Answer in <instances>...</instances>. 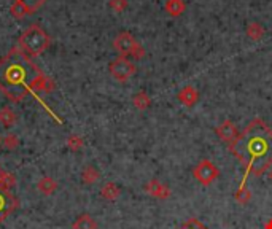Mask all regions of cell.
Segmentation results:
<instances>
[{
    "instance_id": "8992f818",
    "label": "cell",
    "mask_w": 272,
    "mask_h": 229,
    "mask_svg": "<svg viewBox=\"0 0 272 229\" xmlns=\"http://www.w3.org/2000/svg\"><path fill=\"white\" fill-rule=\"evenodd\" d=\"M218 169H217V166L212 162V161H200L197 166H196V169H194V177H196V180L200 183V185H204V186H207V185H210V183H213L215 180H217V177H218Z\"/></svg>"
},
{
    "instance_id": "8fae6325",
    "label": "cell",
    "mask_w": 272,
    "mask_h": 229,
    "mask_svg": "<svg viewBox=\"0 0 272 229\" xmlns=\"http://www.w3.org/2000/svg\"><path fill=\"white\" fill-rule=\"evenodd\" d=\"M37 188H39V191L41 192V194L49 196V194H53V192L57 190V183L54 182V178H51V177H43L41 180L37 183Z\"/></svg>"
},
{
    "instance_id": "30bf717a",
    "label": "cell",
    "mask_w": 272,
    "mask_h": 229,
    "mask_svg": "<svg viewBox=\"0 0 272 229\" xmlns=\"http://www.w3.org/2000/svg\"><path fill=\"white\" fill-rule=\"evenodd\" d=\"M74 229H97V223L94 221V218L91 217V215H80L75 221L74 225H72Z\"/></svg>"
},
{
    "instance_id": "7402d4cb",
    "label": "cell",
    "mask_w": 272,
    "mask_h": 229,
    "mask_svg": "<svg viewBox=\"0 0 272 229\" xmlns=\"http://www.w3.org/2000/svg\"><path fill=\"white\" fill-rule=\"evenodd\" d=\"M3 177H5V172H3V169H2V167H0V183H2Z\"/></svg>"
},
{
    "instance_id": "5b68a950",
    "label": "cell",
    "mask_w": 272,
    "mask_h": 229,
    "mask_svg": "<svg viewBox=\"0 0 272 229\" xmlns=\"http://www.w3.org/2000/svg\"><path fill=\"white\" fill-rule=\"evenodd\" d=\"M109 70H110V74H112V76L115 78V80L124 83L135 74V66L127 59V57L119 56L115 61L110 62Z\"/></svg>"
},
{
    "instance_id": "5bb4252c",
    "label": "cell",
    "mask_w": 272,
    "mask_h": 229,
    "mask_svg": "<svg viewBox=\"0 0 272 229\" xmlns=\"http://www.w3.org/2000/svg\"><path fill=\"white\" fill-rule=\"evenodd\" d=\"M185 10V3L182 0H167L166 2V11L172 16H178V14H182Z\"/></svg>"
},
{
    "instance_id": "e0dca14e",
    "label": "cell",
    "mask_w": 272,
    "mask_h": 229,
    "mask_svg": "<svg viewBox=\"0 0 272 229\" xmlns=\"http://www.w3.org/2000/svg\"><path fill=\"white\" fill-rule=\"evenodd\" d=\"M134 105L137 107V109H145V107L150 105V99L145 92H140V94L134 97Z\"/></svg>"
},
{
    "instance_id": "7a4b0ae2",
    "label": "cell",
    "mask_w": 272,
    "mask_h": 229,
    "mask_svg": "<svg viewBox=\"0 0 272 229\" xmlns=\"http://www.w3.org/2000/svg\"><path fill=\"white\" fill-rule=\"evenodd\" d=\"M229 150L255 174H261L272 162V131L261 119L252 121Z\"/></svg>"
},
{
    "instance_id": "9c48e42d",
    "label": "cell",
    "mask_w": 272,
    "mask_h": 229,
    "mask_svg": "<svg viewBox=\"0 0 272 229\" xmlns=\"http://www.w3.org/2000/svg\"><path fill=\"white\" fill-rule=\"evenodd\" d=\"M13 3L18 5L26 14H34L46 3V0H13Z\"/></svg>"
},
{
    "instance_id": "ffe728a7",
    "label": "cell",
    "mask_w": 272,
    "mask_h": 229,
    "mask_svg": "<svg viewBox=\"0 0 272 229\" xmlns=\"http://www.w3.org/2000/svg\"><path fill=\"white\" fill-rule=\"evenodd\" d=\"M13 185H14V175H8V174H5V177H3L2 183H0V188L8 190V191H10V188H11Z\"/></svg>"
},
{
    "instance_id": "d6986e66",
    "label": "cell",
    "mask_w": 272,
    "mask_h": 229,
    "mask_svg": "<svg viewBox=\"0 0 272 229\" xmlns=\"http://www.w3.org/2000/svg\"><path fill=\"white\" fill-rule=\"evenodd\" d=\"M3 143H5V147L8 148V150H14L18 145H19V140H18V137L14 134H8L5 137V140H3Z\"/></svg>"
},
{
    "instance_id": "2e32d148",
    "label": "cell",
    "mask_w": 272,
    "mask_h": 229,
    "mask_svg": "<svg viewBox=\"0 0 272 229\" xmlns=\"http://www.w3.org/2000/svg\"><path fill=\"white\" fill-rule=\"evenodd\" d=\"M81 178H83V182H84V183L91 185V183L97 182V178H99V172H97V169H96V167L88 166V167H86V169L83 170Z\"/></svg>"
},
{
    "instance_id": "44dd1931",
    "label": "cell",
    "mask_w": 272,
    "mask_h": 229,
    "mask_svg": "<svg viewBox=\"0 0 272 229\" xmlns=\"http://www.w3.org/2000/svg\"><path fill=\"white\" fill-rule=\"evenodd\" d=\"M110 6L117 11H123L126 6V0H110Z\"/></svg>"
},
{
    "instance_id": "ba28073f",
    "label": "cell",
    "mask_w": 272,
    "mask_h": 229,
    "mask_svg": "<svg viewBox=\"0 0 272 229\" xmlns=\"http://www.w3.org/2000/svg\"><path fill=\"white\" fill-rule=\"evenodd\" d=\"M217 134L221 140L225 142H234L237 139V129H235V124L231 123V121H225V123H221L218 127H217Z\"/></svg>"
},
{
    "instance_id": "ac0fdd59",
    "label": "cell",
    "mask_w": 272,
    "mask_h": 229,
    "mask_svg": "<svg viewBox=\"0 0 272 229\" xmlns=\"http://www.w3.org/2000/svg\"><path fill=\"white\" fill-rule=\"evenodd\" d=\"M83 145V140L81 137H78V135H70L69 140H67V147L72 150V152H78V150L81 148Z\"/></svg>"
},
{
    "instance_id": "6da1fadb",
    "label": "cell",
    "mask_w": 272,
    "mask_h": 229,
    "mask_svg": "<svg viewBox=\"0 0 272 229\" xmlns=\"http://www.w3.org/2000/svg\"><path fill=\"white\" fill-rule=\"evenodd\" d=\"M53 84L23 49L13 48L0 59V91L13 102L32 92L51 91Z\"/></svg>"
},
{
    "instance_id": "9a60e30c",
    "label": "cell",
    "mask_w": 272,
    "mask_h": 229,
    "mask_svg": "<svg viewBox=\"0 0 272 229\" xmlns=\"http://www.w3.org/2000/svg\"><path fill=\"white\" fill-rule=\"evenodd\" d=\"M100 194H102V197H105V199L113 200L119 196V188L115 183H107L102 188V191H100Z\"/></svg>"
},
{
    "instance_id": "277c9868",
    "label": "cell",
    "mask_w": 272,
    "mask_h": 229,
    "mask_svg": "<svg viewBox=\"0 0 272 229\" xmlns=\"http://www.w3.org/2000/svg\"><path fill=\"white\" fill-rule=\"evenodd\" d=\"M113 48L119 53V56L127 57V56H134V57H142L143 56V49L137 43V40L134 38L132 34L129 32H121L117 35V38L113 40Z\"/></svg>"
},
{
    "instance_id": "cb8c5ba5",
    "label": "cell",
    "mask_w": 272,
    "mask_h": 229,
    "mask_svg": "<svg viewBox=\"0 0 272 229\" xmlns=\"http://www.w3.org/2000/svg\"><path fill=\"white\" fill-rule=\"evenodd\" d=\"M0 142H2V139H0Z\"/></svg>"
},
{
    "instance_id": "603a6c76",
    "label": "cell",
    "mask_w": 272,
    "mask_h": 229,
    "mask_svg": "<svg viewBox=\"0 0 272 229\" xmlns=\"http://www.w3.org/2000/svg\"><path fill=\"white\" fill-rule=\"evenodd\" d=\"M269 178H271V182H272V170H271V174H269Z\"/></svg>"
},
{
    "instance_id": "3957f363",
    "label": "cell",
    "mask_w": 272,
    "mask_h": 229,
    "mask_svg": "<svg viewBox=\"0 0 272 229\" xmlns=\"http://www.w3.org/2000/svg\"><path fill=\"white\" fill-rule=\"evenodd\" d=\"M19 45L27 56H39L45 53L48 46L51 45V38H49V35L41 26L32 24L21 35Z\"/></svg>"
},
{
    "instance_id": "4fadbf2b",
    "label": "cell",
    "mask_w": 272,
    "mask_h": 229,
    "mask_svg": "<svg viewBox=\"0 0 272 229\" xmlns=\"http://www.w3.org/2000/svg\"><path fill=\"white\" fill-rule=\"evenodd\" d=\"M0 123H2L5 127H11L14 123H16V114L10 109V107H3L0 110Z\"/></svg>"
},
{
    "instance_id": "52a82bcc",
    "label": "cell",
    "mask_w": 272,
    "mask_h": 229,
    "mask_svg": "<svg viewBox=\"0 0 272 229\" xmlns=\"http://www.w3.org/2000/svg\"><path fill=\"white\" fill-rule=\"evenodd\" d=\"M18 207V199L8 190L0 188V223Z\"/></svg>"
},
{
    "instance_id": "7c38bea8",
    "label": "cell",
    "mask_w": 272,
    "mask_h": 229,
    "mask_svg": "<svg viewBox=\"0 0 272 229\" xmlns=\"http://www.w3.org/2000/svg\"><path fill=\"white\" fill-rule=\"evenodd\" d=\"M178 99H180L182 104H185L186 107H191L197 102V91L194 88H191V86H188V88H185L180 94H178Z\"/></svg>"
}]
</instances>
